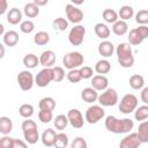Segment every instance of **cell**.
<instances>
[{
  "mask_svg": "<svg viewBox=\"0 0 148 148\" xmlns=\"http://www.w3.org/2000/svg\"><path fill=\"white\" fill-rule=\"evenodd\" d=\"M105 128L114 134H124L128 133L133 127L134 123L130 118H124V119H118L114 116H108L105 118Z\"/></svg>",
  "mask_w": 148,
  "mask_h": 148,
  "instance_id": "cell-1",
  "label": "cell"
},
{
  "mask_svg": "<svg viewBox=\"0 0 148 148\" xmlns=\"http://www.w3.org/2000/svg\"><path fill=\"white\" fill-rule=\"evenodd\" d=\"M118 62L124 68H131L134 65L133 50L130 43H119L116 49Z\"/></svg>",
  "mask_w": 148,
  "mask_h": 148,
  "instance_id": "cell-2",
  "label": "cell"
},
{
  "mask_svg": "<svg viewBox=\"0 0 148 148\" xmlns=\"http://www.w3.org/2000/svg\"><path fill=\"white\" fill-rule=\"evenodd\" d=\"M21 127H22L24 140L29 145H35L38 141V139H39L37 124L34 120H31L30 118H27V120H24L22 123V126Z\"/></svg>",
  "mask_w": 148,
  "mask_h": 148,
  "instance_id": "cell-3",
  "label": "cell"
},
{
  "mask_svg": "<svg viewBox=\"0 0 148 148\" xmlns=\"http://www.w3.org/2000/svg\"><path fill=\"white\" fill-rule=\"evenodd\" d=\"M138 97L133 94H126L123 96V98L119 102V111L124 114H130L138 108Z\"/></svg>",
  "mask_w": 148,
  "mask_h": 148,
  "instance_id": "cell-4",
  "label": "cell"
},
{
  "mask_svg": "<svg viewBox=\"0 0 148 148\" xmlns=\"http://www.w3.org/2000/svg\"><path fill=\"white\" fill-rule=\"evenodd\" d=\"M148 37V27L145 24H139L138 28H134L128 34V43L131 45H140Z\"/></svg>",
  "mask_w": 148,
  "mask_h": 148,
  "instance_id": "cell-5",
  "label": "cell"
},
{
  "mask_svg": "<svg viewBox=\"0 0 148 148\" xmlns=\"http://www.w3.org/2000/svg\"><path fill=\"white\" fill-rule=\"evenodd\" d=\"M83 61H84L83 56L77 51L68 52L62 58V64L67 69L79 68V67H81L83 65Z\"/></svg>",
  "mask_w": 148,
  "mask_h": 148,
  "instance_id": "cell-6",
  "label": "cell"
},
{
  "mask_svg": "<svg viewBox=\"0 0 148 148\" xmlns=\"http://www.w3.org/2000/svg\"><path fill=\"white\" fill-rule=\"evenodd\" d=\"M105 116V111L103 106L99 105H91L87 109L86 114H84V120L88 124H96L99 120H102Z\"/></svg>",
  "mask_w": 148,
  "mask_h": 148,
  "instance_id": "cell-7",
  "label": "cell"
},
{
  "mask_svg": "<svg viewBox=\"0 0 148 148\" xmlns=\"http://www.w3.org/2000/svg\"><path fill=\"white\" fill-rule=\"evenodd\" d=\"M98 103L102 106H113L118 103V94L112 88H106L101 95H98Z\"/></svg>",
  "mask_w": 148,
  "mask_h": 148,
  "instance_id": "cell-8",
  "label": "cell"
},
{
  "mask_svg": "<svg viewBox=\"0 0 148 148\" xmlns=\"http://www.w3.org/2000/svg\"><path fill=\"white\" fill-rule=\"evenodd\" d=\"M84 35H86V28L82 24H76V25H74V28H72L69 30L68 42L73 46H79L83 43Z\"/></svg>",
  "mask_w": 148,
  "mask_h": 148,
  "instance_id": "cell-9",
  "label": "cell"
},
{
  "mask_svg": "<svg viewBox=\"0 0 148 148\" xmlns=\"http://www.w3.org/2000/svg\"><path fill=\"white\" fill-rule=\"evenodd\" d=\"M53 81V69L52 67H44L42 71L38 72V74L35 77V83L40 87H47Z\"/></svg>",
  "mask_w": 148,
  "mask_h": 148,
  "instance_id": "cell-10",
  "label": "cell"
},
{
  "mask_svg": "<svg viewBox=\"0 0 148 148\" xmlns=\"http://www.w3.org/2000/svg\"><path fill=\"white\" fill-rule=\"evenodd\" d=\"M17 83H18V87L21 88V90L23 91H28L32 88L34 86V82H35V79H34V75L31 72L29 71H22L18 73L17 75Z\"/></svg>",
  "mask_w": 148,
  "mask_h": 148,
  "instance_id": "cell-11",
  "label": "cell"
},
{
  "mask_svg": "<svg viewBox=\"0 0 148 148\" xmlns=\"http://www.w3.org/2000/svg\"><path fill=\"white\" fill-rule=\"evenodd\" d=\"M65 12L68 21L74 24H79L83 20V12L73 3H67L65 6Z\"/></svg>",
  "mask_w": 148,
  "mask_h": 148,
  "instance_id": "cell-12",
  "label": "cell"
},
{
  "mask_svg": "<svg viewBox=\"0 0 148 148\" xmlns=\"http://www.w3.org/2000/svg\"><path fill=\"white\" fill-rule=\"evenodd\" d=\"M67 117H68V121L71 124L72 127L74 128H81L84 125V120H83V116L81 113L80 110L77 109H71L67 112Z\"/></svg>",
  "mask_w": 148,
  "mask_h": 148,
  "instance_id": "cell-13",
  "label": "cell"
},
{
  "mask_svg": "<svg viewBox=\"0 0 148 148\" xmlns=\"http://www.w3.org/2000/svg\"><path fill=\"white\" fill-rule=\"evenodd\" d=\"M142 142L139 139L138 133H130L124 139H121L119 147L120 148H138Z\"/></svg>",
  "mask_w": 148,
  "mask_h": 148,
  "instance_id": "cell-14",
  "label": "cell"
},
{
  "mask_svg": "<svg viewBox=\"0 0 148 148\" xmlns=\"http://www.w3.org/2000/svg\"><path fill=\"white\" fill-rule=\"evenodd\" d=\"M109 86V80L105 75L103 74H97L95 76H92L91 79V87L95 88L97 91H103L108 88Z\"/></svg>",
  "mask_w": 148,
  "mask_h": 148,
  "instance_id": "cell-15",
  "label": "cell"
},
{
  "mask_svg": "<svg viewBox=\"0 0 148 148\" xmlns=\"http://www.w3.org/2000/svg\"><path fill=\"white\" fill-rule=\"evenodd\" d=\"M56 62V53L52 50H46L39 56V64L43 67H52Z\"/></svg>",
  "mask_w": 148,
  "mask_h": 148,
  "instance_id": "cell-16",
  "label": "cell"
},
{
  "mask_svg": "<svg viewBox=\"0 0 148 148\" xmlns=\"http://www.w3.org/2000/svg\"><path fill=\"white\" fill-rule=\"evenodd\" d=\"M97 51H98V53H99L102 57L109 58V57H111V56L113 54V52H114V46H113V44H112L111 42H109V40H103V42H101V43L98 44Z\"/></svg>",
  "mask_w": 148,
  "mask_h": 148,
  "instance_id": "cell-17",
  "label": "cell"
},
{
  "mask_svg": "<svg viewBox=\"0 0 148 148\" xmlns=\"http://www.w3.org/2000/svg\"><path fill=\"white\" fill-rule=\"evenodd\" d=\"M81 98L86 103H94L98 99V92L92 87H87L81 91Z\"/></svg>",
  "mask_w": 148,
  "mask_h": 148,
  "instance_id": "cell-18",
  "label": "cell"
},
{
  "mask_svg": "<svg viewBox=\"0 0 148 148\" xmlns=\"http://www.w3.org/2000/svg\"><path fill=\"white\" fill-rule=\"evenodd\" d=\"M20 40V37H18V34L14 30H9V31H6L5 35L2 36V43L6 45V46H9V47H13L15 46Z\"/></svg>",
  "mask_w": 148,
  "mask_h": 148,
  "instance_id": "cell-19",
  "label": "cell"
},
{
  "mask_svg": "<svg viewBox=\"0 0 148 148\" xmlns=\"http://www.w3.org/2000/svg\"><path fill=\"white\" fill-rule=\"evenodd\" d=\"M56 136L57 133L52 128H46L43 133H42V143L46 147H52L54 146V141H56Z\"/></svg>",
  "mask_w": 148,
  "mask_h": 148,
  "instance_id": "cell-20",
  "label": "cell"
},
{
  "mask_svg": "<svg viewBox=\"0 0 148 148\" xmlns=\"http://www.w3.org/2000/svg\"><path fill=\"white\" fill-rule=\"evenodd\" d=\"M6 17H7V22L8 23H10L13 25L18 24V23L22 22V12L18 8L14 7V8L9 9V12L7 13V16Z\"/></svg>",
  "mask_w": 148,
  "mask_h": 148,
  "instance_id": "cell-21",
  "label": "cell"
},
{
  "mask_svg": "<svg viewBox=\"0 0 148 148\" xmlns=\"http://www.w3.org/2000/svg\"><path fill=\"white\" fill-rule=\"evenodd\" d=\"M128 31V24L124 20H118L112 24V32L116 36H124Z\"/></svg>",
  "mask_w": 148,
  "mask_h": 148,
  "instance_id": "cell-22",
  "label": "cell"
},
{
  "mask_svg": "<svg viewBox=\"0 0 148 148\" xmlns=\"http://www.w3.org/2000/svg\"><path fill=\"white\" fill-rule=\"evenodd\" d=\"M94 31H95L96 36H97L98 38H101V39H106V38L110 36V34H111L110 28H109L105 23H102V22L95 24Z\"/></svg>",
  "mask_w": 148,
  "mask_h": 148,
  "instance_id": "cell-23",
  "label": "cell"
},
{
  "mask_svg": "<svg viewBox=\"0 0 148 148\" xmlns=\"http://www.w3.org/2000/svg\"><path fill=\"white\" fill-rule=\"evenodd\" d=\"M13 131V121L9 117H0V133L2 135H8Z\"/></svg>",
  "mask_w": 148,
  "mask_h": 148,
  "instance_id": "cell-24",
  "label": "cell"
},
{
  "mask_svg": "<svg viewBox=\"0 0 148 148\" xmlns=\"http://www.w3.org/2000/svg\"><path fill=\"white\" fill-rule=\"evenodd\" d=\"M23 14L29 18H34L39 14V6H37L35 2H28L27 5H24Z\"/></svg>",
  "mask_w": 148,
  "mask_h": 148,
  "instance_id": "cell-25",
  "label": "cell"
},
{
  "mask_svg": "<svg viewBox=\"0 0 148 148\" xmlns=\"http://www.w3.org/2000/svg\"><path fill=\"white\" fill-rule=\"evenodd\" d=\"M95 71L97 74H108L111 71V64L106 59H101L95 65Z\"/></svg>",
  "mask_w": 148,
  "mask_h": 148,
  "instance_id": "cell-26",
  "label": "cell"
},
{
  "mask_svg": "<svg viewBox=\"0 0 148 148\" xmlns=\"http://www.w3.org/2000/svg\"><path fill=\"white\" fill-rule=\"evenodd\" d=\"M130 87L134 90H139V89H142L143 86H145V79L142 75H139V74H133L131 77H130Z\"/></svg>",
  "mask_w": 148,
  "mask_h": 148,
  "instance_id": "cell-27",
  "label": "cell"
},
{
  "mask_svg": "<svg viewBox=\"0 0 148 148\" xmlns=\"http://www.w3.org/2000/svg\"><path fill=\"white\" fill-rule=\"evenodd\" d=\"M38 64H39V58L34 53H28L23 58V65L29 69H32V68L37 67Z\"/></svg>",
  "mask_w": 148,
  "mask_h": 148,
  "instance_id": "cell-28",
  "label": "cell"
},
{
  "mask_svg": "<svg viewBox=\"0 0 148 148\" xmlns=\"http://www.w3.org/2000/svg\"><path fill=\"white\" fill-rule=\"evenodd\" d=\"M136 133H138L139 139H140V141L142 143L148 142V120L141 121V124L138 127V132Z\"/></svg>",
  "mask_w": 148,
  "mask_h": 148,
  "instance_id": "cell-29",
  "label": "cell"
},
{
  "mask_svg": "<svg viewBox=\"0 0 148 148\" xmlns=\"http://www.w3.org/2000/svg\"><path fill=\"white\" fill-rule=\"evenodd\" d=\"M102 16H103V18H104V21H105L106 23H112V24H113L116 21L119 20L118 13H117L114 9H111V8L104 9L103 13H102Z\"/></svg>",
  "mask_w": 148,
  "mask_h": 148,
  "instance_id": "cell-30",
  "label": "cell"
},
{
  "mask_svg": "<svg viewBox=\"0 0 148 148\" xmlns=\"http://www.w3.org/2000/svg\"><path fill=\"white\" fill-rule=\"evenodd\" d=\"M49 42H50V35L46 31H38L34 36V43L36 45L43 46V45H46Z\"/></svg>",
  "mask_w": 148,
  "mask_h": 148,
  "instance_id": "cell-31",
  "label": "cell"
},
{
  "mask_svg": "<svg viewBox=\"0 0 148 148\" xmlns=\"http://www.w3.org/2000/svg\"><path fill=\"white\" fill-rule=\"evenodd\" d=\"M118 15H119L120 20L127 21V20H130V18L133 17V15H134V9H133V7H131V6H128V5H124V6L120 7V9H119V12H118Z\"/></svg>",
  "mask_w": 148,
  "mask_h": 148,
  "instance_id": "cell-32",
  "label": "cell"
},
{
  "mask_svg": "<svg viewBox=\"0 0 148 148\" xmlns=\"http://www.w3.org/2000/svg\"><path fill=\"white\" fill-rule=\"evenodd\" d=\"M134 118L138 121H143L148 118V104H143L138 106L134 111Z\"/></svg>",
  "mask_w": 148,
  "mask_h": 148,
  "instance_id": "cell-33",
  "label": "cell"
},
{
  "mask_svg": "<svg viewBox=\"0 0 148 148\" xmlns=\"http://www.w3.org/2000/svg\"><path fill=\"white\" fill-rule=\"evenodd\" d=\"M38 106L42 110H51V111H53L54 108H56V101L52 97H49V96L47 97H43L39 101Z\"/></svg>",
  "mask_w": 148,
  "mask_h": 148,
  "instance_id": "cell-34",
  "label": "cell"
},
{
  "mask_svg": "<svg viewBox=\"0 0 148 148\" xmlns=\"http://www.w3.org/2000/svg\"><path fill=\"white\" fill-rule=\"evenodd\" d=\"M53 124H54V127H56L57 130L62 131V130H65V128L67 127V125L69 124L68 117L65 116V114H58V116L54 118Z\"/></svg>",
  "mask_w": 148,
  "mask_h": 148,
  "instance_id": "cell-35",
  "label": "cell"
},
{
  "mask_svg": "<svg viewBox=\"0 0 148 148\" xmlns=\"http://www.w3.org/2000/svg\"><path fill=\"white\" fill-rule=\"evenodd\" d=\"M69 141H68V136L67 134L60 132V133H57V136H56V141H54V147L57 148H66L68 146Z\"/></svg>",
  "mask_w": 148,
  "mask_h": 148,
  "instance_id": "cell-36",
  "label": "cell"
},
{
  "mask_svg": "<svg viewBox=\"0 0 148 148\" xmlns=\"http://www.w3.org/2000/svg\"><path fill=\"white\" fill-rule=\"evenodd\" d=\"M68 22H69V21H67V20L64 18V17H57V18L53 20L52 27H53L56 30H58V31H65V30L68 28Z\"/></svg>",
  "mask_w": 148,
  "mask_h": 148,
  "instance_id": "cell-37",
  "label": "cell"
},
{
  "mask_svg": "<svg viewBox=\"0 0 148 148\" xmlns=\"http://www.w3.org/2000/svg\"><path fill=\"white\" fill-rule=\"evenodd\" d=\"M18 113H20V116L21 117H23V118H31L32 117V114H34V106L31 105V104H22L21 106H20V109H18Z\"/></svg>",
  "mask_w": 148,
  "mask_h": 148,
  "instance_id": "cell-38",
  "label": "cell"
},
{
  "mask_svg": "<svg viewBox=\"0 0 148 148\" xmlns=\"http://www.w3.org/2000/svg\"><path fill=\"white\" fill-rule=\"evenodd\" d=\"M66 76H67V80H68L71 83H77V82H80V81L82 80L80 69H77V68L69 69L68 73L66 74Z\"/></svg>",
  "mask_w": 148,
  "mask_h": 148,
  "instance_id": "cell-39",
  "label": "cell"
},
{
  "mask_svg": "<svg viewBox=\"0 0 148 148\" xmlns=\"http://www.w3.org/2000/svg\"><path fill=\"white\" fill-rule=\"evenodd\" d=\"M38 119L40 120V123L47 124V123H50L51 120H53V113H52L51 110H42V109H39Z\"/></svg>",
  "mask_w": 148,
  "mask_h": 148,
  "instance_id": "cell-40",
  "label": "cell"
},
{
  "mask_svg": "<svg viewBox=\"0 0 148 148\" xmlns=\"http://www.w3.org/2000/svg\"><path fill=\"white\" fill-rule=\"evenodd\" d=\"M135 21L138 24H148V10L147 9H141L135 14Z\"/></svg>",
  "mask_w": 148,
  "mask_h": 148,
  "instance_id": "cell-41",
  "label": "cell"
},
{
  "mask_svg": "<svg viewBox=\"0 0 148 148\" xmlns=\"http://www.w3.org/2000/svg\"><path fill=\"white\" fill-rule=\"evenodd\" d=\"M20 30L23 34H31L35 30V23L32 21H30V20L22 21L21 24H20Z\"/></svg>",
  "mask_w": 148,
  "mask_h": 148,
  "instance_id": "cell-42",
  "label": "cell"
},
{
  "mask_svg": "<svg viewBox=\"0 0 148 148\" xmlns=\"http://www.w3.org/2000/svg\"><path fill=\"white\" fill-rule=\"evenodd\" d=\"M52 69H53V81L54 82H61L65 77L64 68L60 66H56V67H52Z\"/></svg>",
  "mask_w": 148,
  "mask_h": 148,
  "instance_id": "cell-43",
  "label": "cell"
},
{
  "mask_svg": "<svg viewBox=\"0 0 148 148\" xmlns=\"http://www.w3.org/2000/svg\"><path fill=\"white\" fill-rule=\"evenodd\" d=\"M0 147L2 148H14V139L7 135H3L0 139Z\"/></svg>",
  "mask_w": 148,
  "mask_h": 148,
  "instance_id": "cell-44",
  "label": "cell"
},
{
  "mask_svg": "<svg viewBox=\"0 0 148 148\" xmlns=\"http://www.w3.org/2000/svg\"><path fill=\"white\" fill-rule=\"evenodd\" d=\"M87 146H88L87 141L83 138H81V136L75 138L73 140V142L71 143V147L72 148H87Z\"/></svg>",
  "mask_w": 148,
  "mask_h": 148,
  "instance_id": "cell-45",
  "label": "cell"
},
{
  "mask_svg": "<svg viewBox=\"0 0 148 148\" xmlns=\"http://www.w3.org/2000/svg\"><path fill=\"white\" fill-rule=\"evenodd\" d=\"M79 69H80L82 79H90V77H92L94 71H92L91 67H89V66H81Z\"/></svg>",
  "mask_w": 148,
  "mask_h": 148,
  "instance_id": "cell-46",
  "label": "cell"
},
{
  "mask_svg": "<svg viewBox=\"0 0 148 148\" xmlns=\"http://www.w3.org/2000/svg\"><path fill=\"white\" fill-rule=\"evenodd\" d=\"M140 97H141V101L143 102V104H148V87L142 88Z\"/></svg>",
  "mask_w": 148,
  "mask_h": 148,
  "instance_id": "cell-47",
  "label": "cell"
},
{
  "mask_svg": "<svg viewBox=\"0 0 148 148\" xmlns=\"http://www.w3.org/2000/svg\"><path fill=\"white\" fill-rule=\"evenodd\" d=\"M28 145V142L18 140V139H14V148H25Z\"/></svg>",
  "mask_w": 148,
  "mask_h": 148,
  "instance_id": "cell-48",
  "label": "cell"
},
{
  "mask_svg": "<svg viewBox=\"0 0 148 148\" xmlns=\"http://www.w3.org/2000/svg\"><path fill=\"white\" fill-rule=\"evenodd\" d=\"M7 10V0H1V8H0V14H5Z\"/></svg>",
  "mask_w": 148,
  "mask_h": 148,
  "instance_id": "cell-49",
  "label": "cell"
},
{
  "mask_svg": "<svg viewBox=\"0 0 148 148\" xmlns=\"http://www.w3.org/2000/svg\"><path fill=\"white\" fill-rule=\"evenodd\" d=\"M32 2H35L37 6H39V7H42V6H45L47 2H49V0H34Z\"/></svg>",
  "mask_w": 148,
  "mask_h": 148,
  "instance_id": "cell-50",
  "label": "cell"
},
{
  "mask_svg": "<svg viewBox=\"0 0 148 148\" xmlns=\"http://www.w3.org/2000/svg\"><path fill=\"white\" fill-rule=\"evenodd\" d=\"M0 50H1V53H0V58L2 59L5 57V44H0Z\"/></svg>",
  "mask_w": 148,
  "mask_h": 148,
  "instance_id": "cell-51",
  "label": "cell"
},
{
  "mask_svg": "<svg viewBox=\"0 0 148 148\" xmlns=\"http://www.w3.org/2000/svg\"><path fill=\"white\" fill-rule=\"evenodd\" d=\"M71 2L73 5H75V6H80V5H82L84 2V0H71Z\"/></svg>",
  "mask_w": 148,
  "mask_h": 148,
  "instance_id": "cell-52",
  "label": "cell"
}]
</instances>
